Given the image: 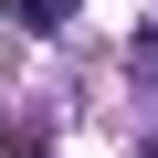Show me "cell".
Wrapping results in <instances>:
<instances>
[{"label": "cell", "mask_w": 158, "mask_h": 158, "mask_svg": "<svg viewBox=\"0 0 158 158\" xmlns=\"http://www.w3.org/2000/svg\"><path fill=\"white\" fill-rule=\"evenodd\" d=\"M63 11H74V0H21V21H32V32H42V21H63Z\"/></svg>", "instance_id": "obj_1"}]
</instances>
